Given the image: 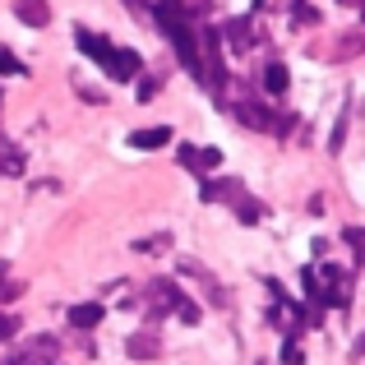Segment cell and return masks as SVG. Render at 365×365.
Listing matches in <instances>:
<instances>
[{
    "instance_id": "obj_1",
    "label": "cell",
    "mask_w": 365,
    "mask_h": 365,
    "mask_svg": "<svg viewBox=\"0 0 365 365\" xmlns=\"http://www.w3.org/2000/svg\"><path fill=\"white\" fill-rule=\"evenodd\" d=\"M148 305H153V314L176 310L185 324H199V305L190 301V296H180V287L171 282V277H153V287H148Z\"/></svg>"
},
{
    "instance_id": "obj_2",
    "label": "cell",
    "mask_w": 365,
    "mask_h": 365,
    "mask_svg": "<svg viewBox=\"0 0 365 365\" xmlns=\"http://www.w3.org/2000/svg\"><path fill=\"white\" fill-rule=\"evenodd\" d=\"M199 65H204V83L208 88H222L227 83V65H222V33L213 24L199 28Z\"/></svg>"
},
{
    "instance_id": "obj_3",
    "label": "cell",
    "mask_w": 365,
    "mask_h": 365,
    "mask_svg": "<svg viewBox=\"0 0 365 365\" xmlns=\"http://www.w3.org/2000/svg\"><path fill=\"white\" fill-rule=\"evenodd\" d=\"M74 42H79V51H88V56H93V61H98L107 74L116 70V46H111L102 33H88V28H74Z\"/></svg>"
},
{
    "instance_id": "obj_4",
    "label": "cell",
    "mask_w": 365,
    "mask_h": 365,
    "mask_svg": "<svg viewBox=\"0 0 365 365\" xmlns=\"http://www.w3.org/2000/svg\"><path fill=\"white\" fill-rule=\"evenodd\" d=\"M176 158H180V167L195 171V176H208L213 167H222V153H217V148H195V143H180Z\"/></svg>"
},
{
    "instance_id": "obj_5",
    "label": "cell",
    "mask_w": 365,
    "mask_h": 365,
    "mask_svg": "<svg viewBox=\"0 0 365 365\" xmlns=\"http://www.w3.org/2000/svg\"><path fill=\"white\" fill-rule=\"evenodd\" d=\"M180 277H195V282H199V287L208 292V301H213V305H227V292L217 287V277L208 273L204 264H195V259H180Z\"/></svg>"
},
{
    "instance_id": "obj_6",
    "label": "cell",
    "mask_w": 365,
    "mask_h": 365,
    "mask_svg": "<svg viewBox=\"0 0 365 365\" xmlns=\"http://www.w3.org/2000/svg\"><path fill=\"white\" fill-rule=\"evenodd\" d=\"M14 19L28 28H46L51 24V5L46 0H14Z\"/></svg>"
},
{
    "instance_id": "obj_7",
    "label": "cell",
    "mask_w": 365,
    "mask_h": 365,
    "mask_svg": "<svg viewBox=\"0 0 365 365\" xmlns=\"http://www.w3.org/2000/svg\"><path fill=\"white\" fill-rule=\"evenodd\" d=\"M232 116H236V120H245L250 130H273V134H277V120L268 116V111L259 107V102H236V107H232Z\"/></svg>"
},
{
    "instance_id": "obj_8",
    "label": "cell",
    "mask_w": 365,
    "mask_h": 365,
    "mask_svg": "<svg viewBox=\"0 0 365 365\" xmlns=\"http://www.w3.org/2000/svg\"><path fill=\"white\" fill-rule=\"evenodd\" d=\"M125 351H130L134 361H158L162 356V342H158V333H130Z\"/></svg>"
},
{
    "instance_id": "obj_9",
    "label": "cell",
    "mask_w": 365,
    "mask_h": 365,
    "mask_svg": "<svg viewBox=\"0 0 365 365\" xmlns=\"http://www.w3.org/2000/svg\"><path fill=\"white\" fill-rule=\"evenodd\" d=\"M130 143H134V148H162V143H171V125H148V130H134Z\"/></svg>"
},
{
    "instance_id": "obj_10",
    "label": "cell",
    "mask_w": 365,
    "mask_h": 365,
    "mask_svg": "<svg viewBox=\"0 0 365 365\" xmlns=\"http://www.w3.org/2000/svg\"><path fill=\"white\" fill-rule=\"evenodd\" d=\"M139 70H143V61H139V51H130V46H120L116 51V70H111V79H139Z\"/></svg>"
},
{
    "instance_id": "obj_11",
    "label": "cell",
    "mask_w": 365,
    "mask_h": 365,
    "mask_svg": "<svg viewBox=\"0 0 365 365\" xmlns=\"http://www.w3.org/2000/svg\"><path fill=\"white\" fill-rule=\"evenodd\" d=\"M287 83H292L287 65H282V61H268V65H264V88L273 93V98H282V93H287Z\"/></svg>"
},
{
    "instance_id": "obj_12",
    "label": "cell",
    "mask_w": 365,
    "mask_h": 365,
    "mask_svg": "<svg viewBox=\"0 0 365 365\" xmlns=\"http://www.w3.org/2000/svg\"><path fill=\"white\" fill-rule=\"evenodd\" d=\"M102 314H107V310H102L98 301H88V305H74V310H70V324H74V329H98Z\"/></svg>"
},
{
    "instance_id": "obj_13",
    "label": "cell",
    "mask_w": 365,
    "mask_h": 365,
    "mask_svg": "<svg viewBox=\"0 0 365 365\" xmlns=\"http://www.w3.org/2000/svg\"><path fill=\"white\" fill-rule=\"evenodd\" d=\"M227 42H232L236 51H245V46L255 42V33H250V19H232V24H227Z\"/></svg>"
},
{
    "instance_id": "obj_14",
    "label": "cell",
    "mask_w": 365,
    "mask_h": 365,
    "mask_svg": "<svg viewBox=\"0 0 365 365\" xmlns=\"http://www.w3.org/2000/svg\"><path fill=\"white\" fill-rule=\"evenodd\" d=\"M24 171V153L14 143H0V176H19Z\"/></svg>"
},
{
    "instance_id": "obj_15",
    "label": "cell",
    "mask_w": 365,
    "mask_h": 365,
    "mask_svg": "<svg viewBox=\"0 0 365 365\" xmlns=\"http://www.w3.org/2000/svg\"><path fill=\"white\" fill-rule=\"evenodd\" d=\"M167 245H171V236H167V232H158V236H143V241H134V250H139V255H162Z\"/></svg>"
},
{
    "instance_id": "obj_16",
    "label": "cell",
    "mask_w": 365,
    "mask_h": 365,
    "mask_svg": "<svg viewBox=\"0 0 365 365\" xmlns=\"http://www.w3.org/2000/svg\"><path fill=\"white\" fill-rule=\"evenodd\" d=\"M356 51H365V37L347 33V37H342V42H338V61H351V56H356Z\"/></svg>"
},
{
    "instance_id": "obj_17",
    "label": "cell",
    "mask_w": 365,
    "mask_h": 365,
    "mask_svg": "<svg viewBox=\"0 0 365 365\" xmlns=\"http://www.w3.org/2000/svg\"><path fill=\"white\" fill-rule=\"evenodd\" d=\"M236 217H241V222H259V204L250 195H241L236 199Z\"/></svg>"
},
{
    "instance_id": "obj_18",
    "label": "cell",
    "mask_w": 365,
    "mask_h": 365,
    "mask_svg": "<svg viewBox=\"0 0 365 365\" xmlns=\"http://www.w3.org/2000/svg\"><path fill=\"white\" fill-rule=\"evenodd\" d=\"M158 88H162V79H158V74H148V79H139V93H134V98L153 102V98H158Z\"/></svg>"
},
{
    "instance_id": "obj_19",
    "label": "cell",
    "mask_w": 365,
    "mask_h": 365,
    "mask_svg": "<svg viewBox=\"0 0 365 365\" xmlns=\"http://www.w3.org/2000/svg\"><path fill=\"white\" fill-rule=\"evenodd\" d=\"M0 74H24V61L14 51H5V46H0Z\"/></svg>"
},
{
    "instance_id": "obj_20",
    "label": "cell",
    "mask_w": 365,
    "mask_h": 365,
    "mask_svg": "<svg viewBox=\"0 0 365 365\" xmlns=\"http://www.w3.org/2000/svg\"><path fill=\"white\" fill-rule=\"evenodd\" d=\"M342 241L356 250V259H365V232H361V227H347V232H342Z\"/></svg>"
},
{
    "instance_id": "obj_21",
    "label": "cell",
    "mask_w": 365,
    "mask_h": 365,
    "mask_svg": "<svg viewBox=\"0 0 365 365\" xmlns=\"http://www.w3.org/2000/svg\"><path fill=\"white\" fill-rule=\"evenodd\" d=\"M14 333H19V319L14 314H0V342H9Z\"/></svg>"
},
{
    "instance_id": "obj_22",
    "label": "cell",
    "mask_w": 365,
    "mask_h": 365,
    "mask_svg": "<svg viewBox=\"0 0 365 365\" xmlns=\"http://www.w3.org/2000/svg\"><path fill=\"white\" fill-rule=\"evenodd\" d=\"M282 361L287 365H301V347H296V342H287V347H282Z\"/></svg>"
},
{
    "instance_id": "obj_23",
    "label": "cell",
    "mask_w": 365,
    "mask_h": 365,
    "mask_svg": "<svg viewBox=\"0 0 365 365\" xmlns=\"http://www.w3.org/2000/svg\"><path fill=\"white\" fill-rule=\"evenodd\" d=\"M356 351H361V356H365V338H361V347H356Z\"/></svg>"
},
{
    "instance_id": "obj_24",
    "label": "cell",
    "mask_w": 365,
    "mask_h": 365,
    "mask_svg": "<svg viewBox=\"0 0 365 365\" xmlns=\"http://www.w3.org/2000/svg\"><path fill=\"white\" fill-rule=\"evenodd\" d=\"M361 14H365V0H361Z\"/></svg>"
},
{
    "instance_id": "obj_25",
    "label": "cell",
    "mask_w": 365,
    "mask_h": 365,
    "mask_svg": "<svg viewBox=\"0 0 365 365\" xmlns=\"http://www.w3.org/2000/svg\"><path fill=\"white\" fill-rule=\"evenodd\" d=\"M342 5H351V0H342Z\"/></svg>"
}]
</instances>
